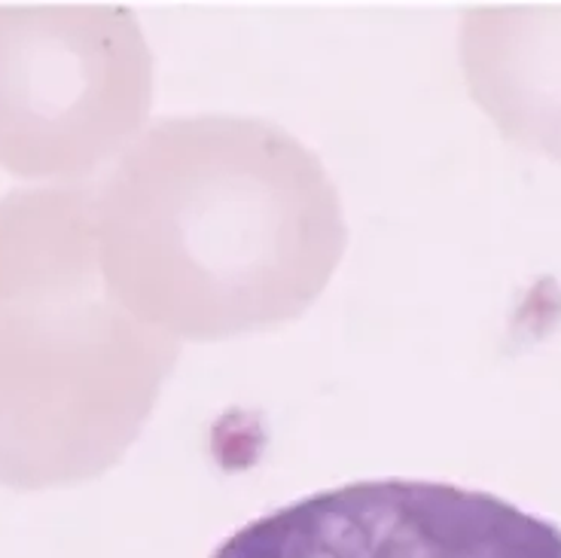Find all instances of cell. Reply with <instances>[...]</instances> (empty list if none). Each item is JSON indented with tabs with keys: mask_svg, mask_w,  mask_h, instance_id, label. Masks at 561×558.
<instances>
[{
	"mask_svg": "<svg viewBox=\"0 0 561 558\" xmlns=\"http://www.w3.org/2000/svg\"><path fill=\"white\" fill-rule=\"evenodd\" d=\"M56 210H0V479L43 482L85 470L104 443L107 376L92 327L58 315Z\"/></svg>",
	"mask_w": 561,
	"mask_h": 558,
	"instance_id": "obj_1",
	"label": "cell"
},
{
	"mask_svg": "<svg viewBox=\"0 0 561 558\" xmlns=\"http://www.w3.org/2000/svg\"><path fill=\"white\" fill-rule=\"evenodd\" d=\"M210 558H561V528L489 491L369 479L253 519Z\"/></svg>",
	"mask_w": 561,
	"mask_h": 558,
	"instance_id": "obj_2",
	"label": "cell"
},
{
	"mask_svg": "<svg viewBox=\"0 0 561 558\" xmlns=\"http://www.w3.org/2000/svg\"><path fill=\"white\" fill-rule=\"evenodd\" d=\"M104 41L70 19L0 15V156L65 162L92 144L107 107Z\"/></svg>",
	"mask_w": 561,
	"mask_h": 558,
	"instance_id": "obj_3",
	"label": "cell"
}]
</instances>
